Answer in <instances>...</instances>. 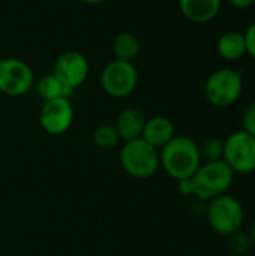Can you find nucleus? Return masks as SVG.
I'll return each mask as SVG.
<instances>
[{
    "label": "nucleus",
    "mask_w": 255,
    "mask_h": 256,
    "mask_svg": "<svg viewBox=\"0 0 255 256\" xmlns=\"http://www.w3.org/2000/svg\"><path fill=\"white\" fill-rule=\"evenodd\" d=\"M159 162L162 170L176 182L191 178L203 164L198 144L185 135H176L159 150Z\"/></svg>",
    "instance_id": "1"
},
{
    "label": "nucleus",
    "mask_w": 255,
    "mask_h": 256,
    "mask_svg": "<svg viewBox=\"0 0 255 256\" xmlns=\"http://www.w3.org/2000/svg\"><path fill=\"white\" fill-rule=\"evenodd\" d=\"M234 180L233 170L221 159L203 162L197 172L191 177L192 196L201 201H210L227 194Z\"/></svg>",
    "instance_id": "2"
},
{
    "label": "nucleus",
    "mask_w": 255,
    "mask_h": 256,
    "mask_svg": "<svg viewBox=\"0 0 255 256\" xmlns=\"http://www.w3.org/2000/svg\"><path fill=\"white\" fill-rule=\"evenodd\" d=\"M120 165L125 172L134 178H150L161 166L159 150L143 138L126 141L120 150Z\"/></svg>",
    "instance_id": "3"
},
{
    "label": "nucleus",
    "mask_w": 255,
    "mask_h": 256,
    "mask_svg": "<svg viewBox=\"0 0 255 256\" xmlns=\"http://www.w3.org/2000/svg\"><path fill=\"white\" fill-rule=\"evenodd\" d=\"M243 92L242 74L233 68H221L209 75L204 84V96L216 108H228L239 100Z\"/></svg>",
    "instance_id": "4"
},
{
    "label": "nucleus",
    "mask_w": 255,
    "mask_h": 256,
    "mask_svg": "<svg viewBox=\"0 0 255 256\" xmlns=\"http://www.w3.org/2000/svg\"><path fill=\"white\" fill-rule=\"evenodd\" d=\"M243 207L234 196L224 194L207 201L206 219L210 228L219 236L228 237L239 231L243 225Z\"/></svg>",
    "instance_id": "5"
},
{
    "label": "nucleus",
    "mask_w": 255,
    "mask_h": 256,
    "mask_svg": "<svg viewBox=\"0 0 255 256\" xmlns=\"http://www.w3.org/2000/svg\"><path fill=\"white\" fill-rule=\"evenodd\" d=\"M138 86V70L134 63L113 58L101 72L102 90L116 99L128 98Z\"/></svg>",
    "instance_id": "6"
},
{
    "label": "nucleus",
    "mask_w": 255,
    "mask_h": 256,
    "mask_svg": "<svg viewBox=\"0 0 255 256\" xmlns=\"http://www.w3.org/2000/svg\"><path fill=\"white\" fill-rule=\"evenodd\" d=\"M222 160L236 174H251L255 171V136L236 130L224 141Z\"/></svg>",
    "instance_id": "7"
},
{
    "label": "nucleus",
    "mask_w": 255,
    "mask_h": 256,
    "mask_svg": "<svg viewBox=\"0 0 255 256\" xmlns=\"http://www.w3.org/2000/svg\"><path fill=\"white\" fill-rule=\"evenodd\" d=\"M35 87V74L21 58H0V93L6 96H23Z\"/></svg>",
    "instance_id": "8"
},
{
    "label": "nucleus",
    "mask_w": 255,
    "mask_h": 256,
    "mask_svg": "<svg viewBox=\"0 0 255 256\" xmlns=\"http://www.w3.org/2000/svg\"><path fill=\"white\" fill-rule=\"evenodd\" d=\"M90 72V64L86 56L80 51L68 50L62 52L53 68V75L68 88L74 93L75 88L81 87Z\"/></svg>",
    "instance_id": "9"
},
{
    "label": "nucleus",
    "mask_w": 255,
    "mask_h": 256,
    "mask_svg": "<svg viewBox=\"0 0 255 256\" xmlns=\"http://www.w3.org/2000/svg\"><path fill=\"white\" fill-rule=\"evenodd\" d=\"M74 123V106L69 98H59L44 102L39 112V124L48 135H62Z\"/></svg>",
    "instance_id": "10"
},
{
    "label": "nucleus",
    "mask_w": 255,
    "mask_h": 256,
    "mask_svg": "<svg viewBox=\"0 0 255 256\" xmlns=\"http://www.w3.org/2000/svg\"><path fill=\"white\" fill-rule=\"evenodd\" d=\"M222 6V0H179L182 15L194 24L212 22Z\"/></svg>",
    "instance_id": "11"
},
{
    "label": "nucleus",
    "mask_w": 255,
    "mask_h": 256,
    "mask_svg": "<svg viewBox=\"0 0 255 256\" xmlns=\"http://www.w3.org/2000/svg\"><path fill=\"white\" fill-rule=\"evenodd\" d=\"M146 120L147 118L140 108L128 106V108L122 110L114 123V128L119 134L120 141L126 142V141L141 138Z\"/></svg>",
    "instance_id": "12"
},
{
    "label": "nucleus",
    "mask_w": 255,
    "mask_h": 256,
    "mask_svg": "<svg viewBox=\"0 0 255 256\" xmlns=\"http://www.w3.org/2000/svg\"><path fill=\"white\" fill-rule=\"evenodd\" d=\"M174 136H176L174 123L164 116H155L147 118L141 134V138L158 150H161L165 144H168Z\"/></svg>",
    "instance_id": "13"
},
{
    "label": "nucleus",
    "mask_w": 255,
    "mask_h": 256,
    "mask_svg": "<svg viewBox=\"0 0 255 256\" xmlns=\"http://www.w3.org/2000/svg\"><path fill=\"white\" fill-rule=\"evenodd\" d=\"M216 51L221 58L227 62H237L246 56V42L245 36L240 32H225L218 38Z\"/></svg>",
    "instance_id": "14"
},
{
    "label": "nucleus",
    "mask_w": 255,
    "mask_h": 256,
    "mask_svg": "<svg viewBox=\"0 0 255 256\" xmlns=\"http://www.w3.org/2000/svg\"><path fill=\"white\" fill-rule=\"evenodd\" d=\"M111 50H113V56L116 60L134 63V60L140 56L141 44H140V39L137 38V34H134L132 32H128V30H123L114 36Z\"/></svg>",
    "instance_id": "15"
},
{
    "label": "nucleus",
    "mask_w": 255,
    "mask_h": 256,
    "mask_svg": "<svg viewBox=\"0 0 255 256\" xmlns=\"http://www.w3.org/2000/svg\"><path fill=\"white\" fill-rule=\"evenodd\" d=\"M35 88L38 96L44 100H53L59 98H69L72 94L71 90H68L53 74L42 75L38 81H35Z\"/></svg>",
    "instance_id": "16"
},
{
    "label": "nucleus",
    "mask_w": 255,
    "mask_h": 256,
    "mask_svg": "<svg viewBox=\"0 0 255 256\" xmlns=\"http://www.w3.org/2000/svg\"><path fill=\"white\" fill-rule=\"evenodd\" d=\"M92 140H93V144L101 150H111L120 142V138L114 124H101L99 128L95 129Z\"/></svg>",
    "instance_id": "17"
},
{
    "label": "nucleus",
    "mask_w": 255,
    "mask_h": 256,
    "mask_svg": "<svg viewBox=\"0 0 255 256\" xmlns=\"http://www.w3.org/2000/svg\"><path fill=\"white\" fill-rule=\"evenodd\" d=\"M198 152L203 162L221 160L224 154V141L218 136H209L198 144Z\"/></svg>",
    "instance_id": "18"
},
{
    "label": "nucleus",
    "mask_w": 255,
    "mask_h": 256,
    "mask_svg": "<svg viewBox=\"0 0 255 256\" xmlns=\"http://www.w3.org/2000/svg\"><path fill=\"white\" fill-rule=\"evenodd\" d=\"M228 248L234 255H245L251 250L252 242L248 232L239 230L228 236Z\"/></svg>",
    "instance_id": "19"
},
{
    "label": "nucleus",
    "mask_w": 255,
    "mask_h": 256,
    "mask_svg": "<svg viewBox=\"0 0 255 256\" xmlns=\"http://www.w3.org/2000/svg\"><path fill=\"white\" fill-rule=\"evenodd\" d=\"M242 130L255 136V102L249 104L242 114Z\"/></svg>",
    "instance_id": "20"
},
{
    "label": "nucleus",
    "mask_w": 255,
    "mask_h": 256,
    "mask_svg": "<svg viewBox=\"0 0 255 256\" xmlns=\"http://www.w3.org/2000/svg\"><path fill=\"white\" fill-rule=\"evenodd\" d=\"M246 42V54L255 62V21H252L243 33Z\"/></svg>",
    "instance_id": "21"
},
{
    "label": "nucleus",
    "mask_w": 255,
    "mask_h": 256,
    "mask_svg": "<svg viewBox=\"0 0 255 256\" xmlns=\"http://www.w3.org/2000/svg\"><path fill=\"white\" fill-rule=\"evenodd\" d=\"M206 208H207V202L197 198L191 204V213L194 216H206Z\"/></svg>",
    "instance_id": "22"
},
{
    "label": "nucleus",
    "mask_w": 255,
    "mask_h": 256,
    "mask_svg": "<svg viewBox=\"0 0 255 256\" xmlns=\"http://www.w3.org/2000/svg\"><path fill=\"white\" fill-rule=\"evenodd\" d=\"M177 190H179V194H182V195H185V196H192V184H191V178L179 180V182H177Z\"/></svg>",
    "instance_id": "23"
},
{
    "label": "nucleus",
    "mask_w": 255,
    "mask_h": 256,
    "mask_svg": "<svg viewBox=\"0 0 255 256\" xmlns=\"http://www.w3.org/2000/svg\"><path fill=\"white\" fill-rule=\"evenodd\" d=\"M227 3L237 10H245L254 6L255 0H227Z\"/></svg>",
    "instance_id": "24"
},
{
    "label": "nucleus",
    "mask_w": 255,
    "mask_h": 256,
    "mask_svg": "<svg viewBox=\"0 0 255 256\" xmlns=\"http://www.w3.org/2000/svg\"><path fill=\"white\" fill-rule=\"evenodd\" d=\"M249 237H251V242H252V246H255V220L251 224V228L248 231Z\"/></svg>",
    "instance_id": "25"
},
{
    "label": "nucleus",
    "mask_w": 255,
    "mask_h": 256,
    "mask_svg": "<svg viewBox=\"0 0 255 256\" xmlns=\"http://www.w3.org/2000/svg\"><path fill=\"white\" fill-rule=\"evenodd\" d=\"M80 2L84 4H101V3H105L107 0H80Z\"/></svg>",
    "instance_id": "26"
}]
</instances>
